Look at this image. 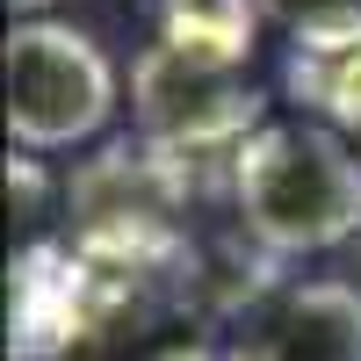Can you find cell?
I'll return each instance as SVG.
<instances>
[{"label": "cell", "mask_w": 361, "mask_h": 361, "mask_svg": "<svg viewBox=\"0 0 361 361\" xmlns=\"http://www.w3.org/2000/svg\"><path fill=\"white\" fill-rule=\"evenodd\" d=\"M130 116L137 137L159 152H238L267 123V94L246 80V66L195 58L180 44H145L130 66Z\"/></svg>", "instance_id": "cell-3"}, {"label": "cell", "mask_w": 361, "mask_h": 361, "mask_svg": "<svg viewBox=\"0 0 361 361\" xmlns=\"http://www.w3.org/2000/svg\"><path fill=\"white\" fill-rule=\"evenodd\" d=\"M102 311V275L73 246L37 238L15 260V361H58Z\"/></svg>", "instance_id": "cell-4"}, {"label": "cell", "mask_w": 361, "mask_h": 361, "mask_svg": "<svg viewBox=\"0 0 361 361\" xmlns=\"http://www.w3.org/2000/svg\"><path fill=\"white\" fill-rule=\"evenodd\" d=\"M238 347L246 361H361V282L311 275L275 289Z\"/></svg>", "instance_id": "cell-5"}, {"label": "cell", "mask_w": 361, "mask_h": 361, "mask_svg": "<svg viewBox=\"0 0 361 361\" xmlns=\"http://www.w3.org/2000/svg\"><path fill=\"white\" fill-rule=\"evenodd\" d=\"M188 361H246V347H217V354H188Z\"/></svg>", "instance_id": "cell-10"}, {"label": "cell", "mask_w": 361, "mask_h": 361, "mask_svg": "<svg viewBox=\"0 0 361 361\" xmlns=\"http://www.w3.org/2000/svg\"><path fill=\"white\" fill-rule=\"evenodd\" d=\"M260 15L296 37L304 58H347L361 51V0H260Z\"/></svg>", "instance_id": "cell-7"}, {"label": "cell", "mask_w": 361, "mask_h": 361, "mask_svg": "<svg viewBox=\"0 0 361 361\" xmlns=\"http://www.w3.org/2000/svg\"><path fill=\"white\" fill-rule=\"evenodd\" d=\"M231 202L260 253L304 260L361 238V145L325 116L260 123L231 152Z\"/></svg>", "instance_id": "cell-1"}, {"label": "cell", "mask_w": 361, "mask_h": 361, "mask_svg": "<svg viewBox=\"0 0 361 361\" xmlns=\"http://www.w3.org/2000/svg\"><path fill=\"white\" fill-rule=\"evenodd\" d=\"M145 8H152L159 44H180L195 58L246 66L260 44V0H145Z\"/></svg>", "instance_id": "cell-6"}, {"label": "cell", "mask_w": 361, "mask_h": 361, "mask_svg": "<svg viewBox=\"0 0 361 361\" xmlns=\"http://www.w3.org/2000/svg\"><path fill=\"white\" fill-rule=\"evenodd\" d=\"M116 116V66L73 22L29 15L8 29V137L22 152H73Z\"/></svg>", "instance_id": "cell-2"}, {"label": "cell", "mask_w": 361, "mask_h": 361, "mask_svg": "<svg viewBox=\"0 0 361 361\" xmlns=\"http://www.w3.org/2000/svg\"><path fill=\"white\" fill-rule=\"evenodd\" d=\"M296 94L318 102L325 123L361 145V51H347V58H304L296 51Z\"/></svg>", "instance_id": "cell-8"}, {"label": "cell", "mask_w": 361, "mask_h": 361, "mask_svg": "<svg viewBox=\"0 0 361 361\" xmlns=\"http://www.w3.org/2000/svg\"><path fill=\"white\" fill-rule=\"evenodd\" d=\"M8 8H15V22H29V15H44L51 0H8Z\"/></svg>", "instance_id": "cell-9"}]
</instances>
